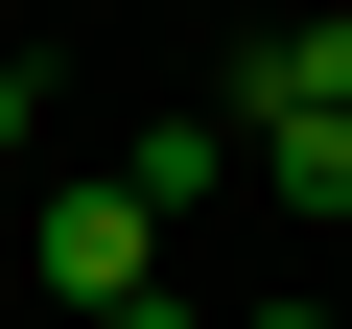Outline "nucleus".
<instances>
[{
  "mask_svg": "<svg viewBox=\"0 0 352 329\" xmlns=\"http://www.w3.org/2000/svg\"><path fill=\"white\" fill-rule=\"evenodd\" d=\"M24 259H47V306L94 329V306H141V282H164V189H141V164H118V189H47V235H24Z\"/></svg>",
  "mask_w": 352,
  "mask_h": 329,
  "instance_id": "1",
  "label": "nucleus"
},
{
  "mask_svg": "<svg viewBox=\"0 0 352 329\" xmlns=\"http://www.w3.org/2000/svg\"><path fill=\"white\" fill-rule=\"evenodd\" d=\"M235 118H352V0H305V24L235 47Z\"/></svg>",
  "mask_w": 352,
  "mask_h": 329,
  "instance_id": "2",
  "label": "nucleus"
},
{
  "mask_svg": "<svg viewBox=\"0 0 352 329\" xmlns=\"http://www.w3.org/2000/svg\"><path fill=\"white\" fill-rule=\"evenodd\" d=\"M235 164H258V189H282V212H305V235H329V212H352V118H235Z\"/></svg>",
  "mask_w": 352,
  "mask_h": 329,
  "instance_id": "3",
  "label": "nucleus"
},
{
  "mask_svg": "<svg viewBox=\"0 0 352 329\" xmlns=\"http://www.w3.org/2000/svg\"><path fill=\"white\" fill-rule=\"evenodd\" d=\"M24 118H47V94H24V47H0V164H24Z\"/></svg>",
  "mask_w": 352,
  "mask_h": 329,
  "instance_id": "4",
  "label": "nucleus"
},
{
  "mask_svg": "<svg viewBox=\"0 0 352 329\" xmlns=\"http://www.w3.org/2000/svg\"><path fill=\"white\" fill-rule=\"evenodd\" d=\"M235 329H329V306H235Z\"/></svg>",
  "mask_w": 352,
  "mask_h": 329,
  "instance_id": "5",
  "label": "nucleus"
}]
</instances>
